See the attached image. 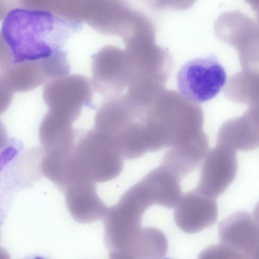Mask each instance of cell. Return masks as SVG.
I'll use <instances>...</instances> for the list:
<instances>
[{
  "label": "cell",
  "mask_w": 259,
  "mask_h": 259,
  "mask_svg": "<svg viewBox=\"0 0 259 259\" xmlns=\"http://www.w3.org/2000/svg\"><path fill=\"white\" fill-rule=\"evenodd\" d=\"M82 25L81 21L65 19L48 10H11L2 26V37L10 54L8 67L47 58L61 52Z\"/></svg>",
  "instance_id": "1"
},
{
  "label": "cell",
  "mask_w": 259,
  "mask_h": 259,
  "mask_svg": "<svg viewBox=\"0 0 259 259\" xmlns=\"http://www.w3.org/2000/svg\"><path fill=\"white\" fill-rule=\"evenodd\" d=\"M149 121L151 135L158 151L204 134L201 106L165 87L150 106Z\"/></svg>",
  "instance_id": "2"
},
{
  "label": "cell",
  "mask_w": 259,
  "mask_h": 259,
  "mask_svg": "<svg viewBox=\"0 0 259 259\" xmlns=\"http://www.w3.org/2000/svg\"><path fill=\"white\" fill-rule=\"evenodd\" d=\"M124 160L109 140L95 129L82 133L67 162L66 184L77 180L95 183L112 180L122 171Z\"/></svg>",
  "instance_id": "3"
},
{
  "label": "cell",
  "mask_w": 259,
  "mask_h": 259,
  "mask_svg": "<svg viewBox=\"0 0 259 259\" xmlns=\"http://www.w3.org/2000/svg\"><path fill=\"white\" fill-rule=\"evenodd\" d=\"M155 34V25L145 14L133 33L123 40L134 72V81L149 79L164 85L171 73V56L166 50L156 44Z\"/></svg>",
  "instance_id": "4"
},
{
  "label": "cell",
  "mask_w": 259,
  "mask_h": 259,
  "mask_svg": "<svg viewBox=\"0 0 259 259\" xmlns=\"http://www.w3.org/2000/svg\"><path fill=\"white\" fill-rule=\"evenodd\" d=\"M147 208L125 192L117 203L108 207L103 219L104 240L112 259H130L142 232L143 216Z\"/></svg>",
  "instance_id": "5"
},
{
  "label": "cell",
  "mask_w": 259,
  "mask_h": 259,
  "mask_svg": "<svg viewBox=\"0 0 259 259\" xmlns=\"http://www.w3.org/2000/svg\"><path fill=\"white\" fill-rule=\"evenodd\" d=\"M227 80L225 69L213 55L187 62L180 69L177 76L179 93L196 104L214 98Z\"/></svg>",
  "instance_id": "6"
},
{
  "label": "cell",
  "mask_w": 259,
  "mask_h": 259,
  "mask_svg": "<svg viewBox=\"0 0 259 259\" xmlns=\"http://www.w3.org/2000/svg\"><path fill=\"white\" fill-rule=\"evenodd\" d=\"M216 36L235 49L241 69L259 70V24L239 11L224 13L214 23Z\"/></svg>",
  "instance_id": "7"
},
{
  "label": "cell",
  "mask_w": 259,
  "mask_h": 259,
  "mask_svg": "<svg viewBox=\"0 0 259 259\" xmlns=\"http://www.w3.org/2000/svg\"><path fill=\"white\" fill-rule=\"evenodd\" d=\"M93 89L85 77L68 74L48 82L43 98L49 111L72 123L83 107L91 106Z\"/></svg>",
  "instance_id": "8"
},
{
  "label": "cell",
  "mask_w": 259,
  "mask_h": 259,
  "mask_svg": "<svg viewBox=\"0 0 259 259\" xmlns=\"http://www.w3.org/2000/svg\"><path fill=\"white\" fill-rule=\"evenodd\" d=\"M219 236L228 258L259 259V224L249 212L236 211L220 222Z\"/></svg>",
  "instance_id": "9"
},
{
  "label": "cell",
  "mask_w": 259,
  "mask_h": 259,
  "mask_svg": "<svg viewBox=\"0 0 259 259\" xmlns=\"http://www.w3.org/2000/svg\"><path fill=\"white\" fill-rule=\"evenodd\" d=\"M93 88L106 99L122 94L135 75L125 50L111 48L97 57L92 65Z\"/></svg>",
  "instance_id": "10"
},
{
  "label": "cell",
  "mask_w": 259,
  "mask_h": 259,
  "mask_svg": "<svg viewBox=\"0 0 259 259\" xmlns=\"http://www.w3.org/2000/svg\"><path fill=\"white\" fill-rule=\"evenodd\" d=\"M237 170L236 151L217 144L208 150L203 159L196 188L204 194L217 198L233 182Z\"/></svg>",
  "instance_id": "11"
},
{
  "label": "cell",
  "mask_w": 259,
  "mask_h": 259,
  "mask_svg": "<svg viewBox=\"0 0 259 259\" xmlns=\"http://www.w3.org/2000/svg\"><path fill=\"white\" fill-rule=\"evenodd\" d=\"M216 198L196 188L183 194L175 207L174 219L177 227L187 234H194L212 226L217 221Z\"/></svg>",
  "instance_id": "12"
},
{
  "label": "cell",
  "mask_w": 259,
  "mask_h": 259,
  "mask_svg": "<svg viewBox=\"0 0 259 259\" xmlns=\"http://www.w3.org/2000/svg\"><path fill=\"white\" fill-rule=\"evenodd\" d=\"M63 192L68 211L75 221L91 224L105 217L108 207L99 197L95 183L87 180L73 181Z\"/></svg>",
  "instance_id": "13"
},
{
  "label": "cell",
  "mask_w": 259,
  "mask_h": 259,
  "mask_svg": "<svg viewBox=\"0 0 259 259\" xmlns=\"http://www.w3.org/2000/svg\"><path fill=\"white\" fill-rule=\"evenodd\" d=\"M72 123L48 110L40 123L39 137L43 155L53 159H64L73 150L77 133Z\"/></svg>",
  "instance_id": "14"
},
{
  "label": "cell",
  "mask_w": 259,
  "mask_h": 259,
  "mask_svg": "<svg viewBox=\"0 0 259 259\" xmlns=\"http://www.w3.org/2000/svg\"><path fill=\"white\" fill-rule=\"evenodd\" d=\"M2 71L1 84L13 93L33 90L53 79L48 58L14 63Z\"/></svg>",
  "instance_id": "15"
},
{
  "label": "cell",
  "mask_w": 259,
  "mask_h": 259,
  "mask_svg": "<svg viewBox=\"0 0 259 259\" xmlns=\"http://www.w3.org/2000/svg\"><path fill=\"white\" fill-rule=\"evenodd\" d=\"M217 144L236 151L254 150L259 147V124L247 110L241 116L229 119L222 125Z\"/></svg>",
  "instance_id": "16"
},
{
  "label": "cell",
  "mask_w": 259,
  "mask_h": 259,
  "mask_svg": "<svg viewBox=\"0 0 259 259\" xmlns=\"http://www.w3.org/2000/svg\"><path fill=\"white\" fill-rule=\"evenodd\" d=\"M208 147V138L205 134L169 148L164 154L160 164L168 168L182 179L203 160Z\"/></svg>",
  "instance_id": "17"
},
{
  "label": "cell",
  "mask_w": 259,
  "mask_h": 259,
  "mask_svg": "<svg viewBox=\"0 0 259 259\" xmlns=\"http://www.w3.org/2000/svg\"><path fill=\"white\" fill-rule=\"evenodd\" d=\"M181 180L177 174L160 164L147 173L140 181L149 192L154 204L172 208L183 195Z\"/></svg>",
  "instance_id": "18"
},
{
  "label": "cell",
  "mask_w": 259,
  "mask_h": 259,
  "mask_svg": "<svg viewBox=\"0 0 259 259\" xmlns=\"http://www.w3.org/2000/svg\"><path fill=\"white\" fill-rule=\"evenodd\" d=\"M224 91L230 101L247 105L259 122V70L241 69L227 80Z\"/></svg>",
  "instance_id": "19"
},
{
  "label": "cell",
  "mask_w": 259,
  "mask_h": 259,
  "mask_svg": "<svg viewBox=\"0 0 259 259\" xmlns=\"http://www.w3.org/2000/svg\"><path fill=\"white\" fill-rule=\"evenodd\" d=\"M167 251L168 241L164 233L154 227H144L133 250L132 259L160 258Z\"/></svg>",
  "instance_id": "20"
},
{
  "label": "cell",
  "mask_w": 259,
  "mask_h": 259,
  "mask_svg": "<svg viewBox=\"0 0 259 259\" xmlns=\"http://www.w3.org/2000/svg\"><path fill=\"white\" fill-rule=\"evenodd\" d=\"M148 7L155 10L183 11L190 8L196 0H142Z\"/></svg>",
  "instance_id": "21"
},
{
  "label": "cell",
  "mask_w": 259,
  "mask_h": 259,
  "mask_svg": "<svg viewBox=\"0 0 259 259\" xmlns=\"http://www.w3.org/2000/svg\"><path fill=\"white\" fill-rule=\"evenodd\" d=\"M251 8L256 15L257 23L259 24V0H244Z\"/></svg>",
  "instance_id": "22"
},
{
  "label": "cell",
  "mask_w": 259,
  "mask_h": 259,
  "mask_svg": "<svg viewBox=\"0 0 259 259\" xmlns=\"http://www.w3.org/2000/svg\"><path fill=\"white\" fill-rule=\"evenodd\" d=\"M253 218L259 224V202L256 204L253 212Z\"/></svg>",
  "instance_id": "23"
}]
</instances>
